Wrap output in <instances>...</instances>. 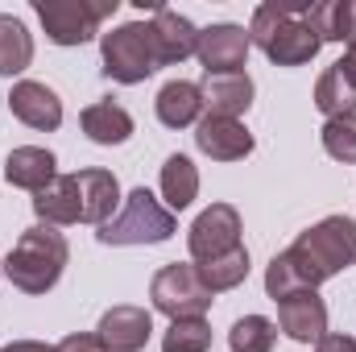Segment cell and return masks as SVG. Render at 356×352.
<instances>
[{
  "label": "cell",
  "instance_id": "6da1fadb",
  "mask_svg": "<svg viewBox=\"0 0 356 352\" xmlns=\"http://www.w3.org/2000/svg\"><path fill=\"white\" fill-rule=\"evenodd\" d=\"M307 8L311 4H302V0H266V4H257L253 25H249V42L277 67L311 63L323 42L307 25Z\"/></svg>",
  "mask_w": 356,
  "mask_h": 352
},
{
  "label": "cell",
  "instance_id": "7a4b0ae2",
  "mask_svg": "<svg viewBox=\"0 0 356 352\" xmlns=\"http://www.w3.org/2000/svg\"><path fill=\"white\" fill-rule=\"evenodd\" d=\"M290 269L298 273V282L307 290H315L319 282L336 278L340 269L356 265V220L348 216H327L315 228H307L286 253H282Z\"/></svg>",
  "mask_w": 356,
  "mask_h": 352
},
{
  "label": "cell",
  "instance_id": "3957f363",
  "mask_svg": "<svg viewBox=\"0 0 356 352\" xmlns=\"http://www.w3.org/2000/svg\"><path fill=\"white\" fill-rule=\"evenodd\" d=\"M71 262V245L58 228L50 224H38V228H25L13 245V253L4 257V273L17 290L25 294H46L58 286L63 269Z\"/></svg>",
  "mask_w": 356,
  "mask_h": 352
},
{
  "label": "cell",
  "instance_id": "277c9868",
  "mask_svg": "<svg viewBox=\"0 0 356 352\" xmlns=\"http://www.w3.org/2000/svg\"><path fill=\"white\" fill-rule=\"evenodd\" d=\"M175 228H178L175 211L166 203H158L154 191L133 186L124 195V207L108 224H99L95 241L99 245H162V241L175 237Z\"/></svg>",
  "mask_w": 356,
  "mask_h": 352
},
{
  "label": "cell",
  "instance_id": "5b68a950",
  "mask_svg": "<svg viewBox=\"0 0 356 352\" xmlns=\"http://www.w3.org/2000/svg\"><path fill=\"white\" fill-rule=\"evenodd\" d=\"M99 58H104V75L116 83H145L158 71V54H154V29L141 21L116 25L112 33L99 38Z\"/></svg>",
  "mask_w": 356,
  "mask_h": 352
},
{
  "label": "cell",
  "instance_id": "8992f818",
  "mask_svg": "<svg viewBox=\"0 0 356 352\" xmlns=\"http://www.w3.org/2000/svg\"><path fill=\"white\" fill-rule=\"evenodd\" d=\"M120 0H99V4H88V0H38V21L46 29V38L54 46H83L99 33V21L116 13Z\"/></svg>",
  "mask_w": 356,
  "mask_h": 352
},
{
  "label": "cell",
  "instance_id": "52a82bcc",
  "mask_svg": "<svg viewBox=\"0 0 356 352\" xmlns=\"http://www.w3.org/2000/svg\"><path fill=\"white\" fill-rule=\"evenodd\" d=\"M149 298H154V307L162 311V315H170V319H195V315H203L207 307H211V290L203 286V278H199V269L195 265H162L158 273H154V282H149Z\"/></svg>",
  "mask_w": 356,
  "mask_h": 352
},
{
  "label": "cell",
  "instance_id": "ba28073f",
  "mask_svg": "<svg viewBox=\"0 0 356 352\" xmlns=\"http://www.w3.org/2000/svg\"><path fill=\"white\" fill-rule=\"evenodd\" d=\"M186 249L195 262H211L241 249V211L232 203H211L207 211H199L186 232Z\"/></svg>",
  "mask_w": 356,
  "mask_h": 352
},
{
  "label": "cell",
  "instance_id": "9c48e42d",
  "mask_svg": "<svg viewBox=\"0 0 356 352\" xmlns=\"http://www.w3.org/2000/svg\"><path fill=\"white\" fill-rule=\"evenodd\" d=\"M249 50L253 42L245 25H211V29H199L195 58L203 63L207 75H228V71H245Z\"/></svg>",
  "mask_w": 356,
  "mask_h": 352
},
{
  "label": "cell",
  "instance_id": "30bf717a",
  "mask_svg": "<svg viewBox=\"0 0 356 352\" xmlns=\"http://www.w3.org/2000/svg\"><path fill=\"white\" fill-rule=\"evenodd\" d=\"M277 328L294 340V344H319L327 336V303L315 290L290 294L277 303Z\"/></svg>",
  "mask_w": 356,
  "mask_h": 352
},
{
  "label": "cell",
  "instance_id": "8fae6325",
  "mask_svg": "<svg viewBox=\"0 0 356 352\" xmlns=\"http://www.w3.org/2000/svg\"><path fill=\"white\" fill-rule=\"evenodd\" d=\"M8 108H13V116H17L21 125H29V129H38V133H54V129L63 125V99L54 95V88H46V83H38V79L13 83Z\"/></svg>",
  "mask_w": 356,
  "mask_h": 352
},
{
  "label": "cell",
  "instance_id": "7c38bea8",
  "mask_svg": "<svg viewBox=\"0 0 356 352\" xmlns=\"http://www.w3.org/2000/svg\"><path fill=\"white\" fill-rule=\"evenodd\" d=\"M195 145L211 158V162H241L253 154V133L241 120L228 116H203L195 125Z\"/></svg>",
  "mask_w": 356,
  "mask_h": 352
},
{
  "label": "cell",
  "instance_id": "4fadbf2b",
  "mask_svg": "<svg viewBox=\"0 0 356 352\" xmlns=\"http://www.w3.org/2000/svg\"><path fill=\"white\" fill-rule=\"evenodd\" d=\"M149 29H154V54H158V67H175L182 58H191L195 54V46H199V29L175 13V8H154V21H149Z\"/></svg>",
  "mask_w": 356,
  "mask_h": 352
},
{
  "label": "cell",
  "instance_id": "5bb4252c",
  "mask_svg": "<svg viewBox=\"0 0 356 352\" xmlns=\"http://www.w3.org/2000/svg\"><path fill=\"white\" fill-rule=\"evenodd\" d=\"M95 332H99V340L108 344V352H137V349H145V340H149V332H154V319H149L145 307L120 303V307L104 311V319H99Z\"/></svg>",
  "mask_w": 356,
  "mask_h": 352
},
{
  "label": "cell",
  "instance_id": "9a60e30c",
  "mask_svg": "<svg viewBox=\"0 0 356 352\" xmlns=\"http://www.w3.org/2000/svg\"><path fill=\"white\" fill-rule=\"evenodd\" d=\"M199 99L207 108V116H228L236 120L241 112H249L253 104V79L245 71H228V75H203Z\"/></svg>",
  "mask_w": 356,
  "mask_h": 352
},
{
  "label": "cell",
  "instance_id": "2e32d148",
  "mask_svg": "<svg viewBox=\"0 0 356 352\" xmlns=\"http://www.w3.org/2000/svg\"><path fill=\"white\" fill-rule=\"evenodd\" d=\"M33 211L42 224L50 228H67L83 220V203H79V178L75 175H58L46 191L33 195Z\"/></svg>",
  "mask_w": 356,
  "mask_h": 352
},
{
  "label": "cell",
  "instance_id": "e0dca14e",
  "mask_svg": "<svg viewBox=\"0 0 356 352\" xmlns=\"http://www.w3.org/2000/svg\"><path fill=\"white\" fill-rule=\"evenodd\" d=\"M79 203H83V224H108L112 216H116V207H120V182L112 170H99V166H91V170H79Z\"/></svg>",
  "mask_w": 356,
  "mask_h": 352
},
{
  "label": "cell",
  "instance_id": "ac0fdd59",
  "mask_svg": "<svg viewBox=\"0 0 356 352\" xmlns=\"http://www.w3.org/2000/svg\"><path fill=\"white\" fill-rule=\"evenodd\" d=\"M58 162H54V154L50 150H42V145H17L8 158H4V178L13 182V186H21V191H46L58 170H54Z\"/></svg>",
  "mask_w": 356,
  "mask_h": 352
},
{
  "label": "cell",
  "instance_id": "d6986e66",
  "mask_svg": "<svg viewBox=\"0 0 356 352\" xmlns=\"http://www.w3.org/2000/svg\"><path fill=\"white\" fill-rule=\"evenodd\" d=\"M315 108H319L327 120L353 116L356 112V75L344 67V58L332 63V67L319 75V83H315Z\"/></svg>",
  "mask_w": 356,
  "mask_h": 352
},
{
  "label": "cell",
  "instance_id": "ffe728a7",
  "mask_svg": "<svg viewBox=\"0 0 356 352\" xmlns=\"http://www.w3.org/2000/svg\"><path fill=\"white\" fill-rule=\"evenodd\" d=\"M79 125H83V133H88L95 145H124L133 137V116L120 104H112V99L88 104L83 116H79Z\"/></svg>",
  "mask_w": 356,
  "mask_h": 352
},
{
  "label": "cell",
  "instance_id": "44dd1931",
  "mask_svg": "<svg viewBox=\"0 0 356 352\" xmlns=\"http://www.w3.org/2000/svg\"><path fill=\"white\" fill-rule=\"evenodd\" d=\"M154 108H158V120H162L166 129H186V125H195V120H199V112H203V99H199V83H186V79H170L166 88L158 91Z\"/></svg>",
  "mask_w": 356,
  "mask_h": 352
},
{
  "label": "cell",
  "instance_id": "7402d4cb",
  "mask_svg": "<svg viewBox=\"0 0 356 352\" xmlns=\"http://www.w3.org/2000/svg\"><path fill=\"white\" fill-rule=\"evenodd\" d=\"M199 195V170L186 154H170L162 162V199L170 211H186Z\"/></svg>",
  "mask_w": 356,
  "mask_h": 352
},
{
  "label": "cell",
  "instance_id": "603a6c76",
  "mask_svg": "<svg viewBox=\"0 0 356 352\" xmlns=\"http://www.w3.org/2000/svg\"><path fill=\"white\" fill-rule=\"evenodd\" d=\"M29 63H33V38H29L25 21L13 17V13H0V75L13 79Z\"/></svg>",
  "mask_w": 356,
  "mask_h": 352
},
{
  "label": "cell",
  "instance_id": "cb8c5ba5",
  "mask_svg": "<svg viewBox=\"0 0 356 352\" xmlns=\"http://www.w3.org/2000/svg\"><path fill=\"white\" fill-rule=\"evenodd\" d=\"M307 25L319 42H348L353 33V0H319L307 8Z\"/></svg>",
  "mask_w": 356,
  "mask_h": 352
},
{
  "label": "cell",
  "instance_id": "d4e9b609",
  "mask_svg": "<svg viewBox=\"0 0 356 352\" xmlns=\"http://www.w3.org/2000/svg\"><path fill=\"white\" fill-rule=\"evenodd\" d=\"M199 278H203V286L211 290V294H224V290H236L245 278H249V249L241 245V249H232V253H224V257H211V262H199Z\"/></svg>",
  "mask_w": 356,
  "mask_h": 352
},
{
  "label": "cell",
  "instance_id": "484cf974",
  "mask_svg": "<svg viewBox=\"0 0 356 352\" xmlns=\"http://www.w3.org/2000/svg\"><path fill=\"white\" fill-rule=\"evenodd\" d=\"M228 344H232V352H273V344H277V323L266 319V315H245V319L232 323Z\"/></svg>",
  "mask_w": 356,
  "mask_h": 352
},
{
  "label": "cell",
  "instance_id": "4316f807",
  "mask_svg": "<svg viewBox=\"0 0 356 352\" xmlns=\"http://www.w3.org/2000/svg\"><path fill=\"white\" fill-rule=\"evenodd\" d=\"M207 349H211V323L203 315L170 319V328L162 336V352H207Z\"/></svg>",
  "mask_w": 356,
  "mask_h": 352
},
{
  "label": "cell",
  "instance_id": "83f0119b",
  "mask_svg": "<svg viewBox=\"0 0 356 352\" xmlns=\"http://www.w3.org/2000/svg\"><path fill=\"white\" fill-rule=\"evenodd\" d=\"M319 137H323V150H327L336 162L356 166V112L353 116H336V120H327Z\"/></svg>",
  "mask_w": 356,
  "mask_h": 352
},
{
  "label": "cell",
  "instance_id": "f1b7e54d",
  "mask_svg": "<svg viewBox=\"0 0 356 352\" xmlns=\"http://www.w3.org/2000/svg\"><path fill=\"white\" fill-rule=\"evenodd\" d=\"M58 352H108V344L99 340V332H71L58 344Z\"/></svg>",
  "mask_w": 356,
  "mask_h": 352
},
{
  "label": "cell",
  "instance_id": "f546056e",
  "mask_svg": "<svg viewBox=\"0 0 356 352\" xmlns=\"http://www.w3.org/2000/svg\"><path fill=\"white\" fill-rule=\"evenodd\" d=\"M315 352H356V340L336 332V336H323V340L315 344Z\"/></svg>",
  "mask_w": 356,
  "mask_h": 352
},
{
  "label": "cell",
  "instance_id": "4dcf8cb0",
  "mask_svg": "<svg viewBox=\"0 0 356 352\" xmlns=\"http://www.w3.org/2000/svg\"><path fill=\"white\" fill-rule=\"evenodd\" d=\"M0 352H58V349H50L42 340H13V344H4Z\"/></svg>",
  "mask_w": 356,
  "mask_h": 352
},
{
  "label": "cell",
  "instance_id": "1f68e13d",
  "mask_svg": "<svg viewBox=\"0 0 356 352\" xmlns=\"http://www.w3.org/2000/svg\"><path fill=\"white\" fill-rule=\"evenodd\" d=\"M344 67L356 75V4H353V33H348V54H344Z\"/></svg>",
  "mask_w": 356,
  "mask_h": 352
},
{
  "label": "cell",
  "instance_id": "d6a6232c",
  "mask_svg": "<svg viewBox=\"0 0 356 352\" xmlns=\"http://www.w3.org/2000/svg\"><path fill=\"white\" fill-rule=\"evenodd\" d=\"M0 273H4V265H0Z\"/></svg>",
  "mask_w": 356,
  "mask_h": 352
}]
</instances>
